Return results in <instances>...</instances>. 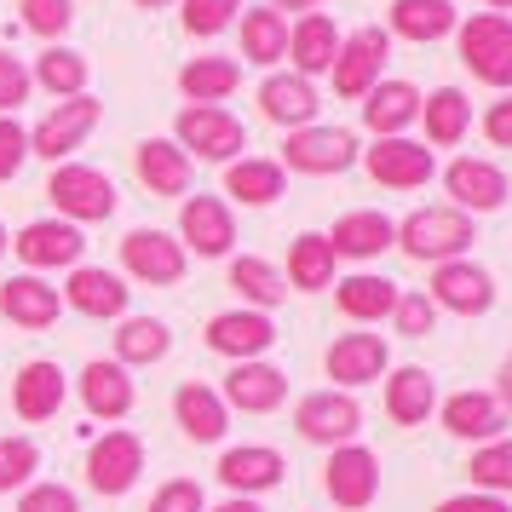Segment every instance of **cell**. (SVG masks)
Wrapping results in <instances>:
<instances>
[{"mask_svg":"<svg viewBox=\"0 0 512 512\" xmlns=\"http://www.w3.org/2000/svg\"><path fill=\"white\" fill-rule=\"evenodd\" d=\"M47 196L52 208L64 213L70 225H93V219H110L116 213V185H110V173H98L87 162H58L47 179Z\"/></svg>","mask_w":512,"mask_h":512,"instance_id":"cell-3","label":"cell"},{"mask_svg":"<svg viewBox=\"0 0 512 512\" xmlns=\"http://www.w3.org/2000/svg\"><path fill=\"white\" fill-rule=\"evenodd\" d=\"M87 75H93V70H87V58H81V52L52 41V47L35 58L29 81H35V87H47L52 98H81V93H87Z\"/></svg>","mask_w":512,"mask_h":512,"instance_id":"cell-38","label":"cell"},{"mask_svg":"<svg viewBox=\"0 0 512 512\" xmlns=\"http://www.w3.org/2000/svg\"><path fill=\"white\" fill-rule=\"evenodd\" d=\"M64 392H70L64 369L47 363V357H35V363H24L18 380H12V409H18V420H52L64 409Z\"/></svg>","mask_w":512,"mask_h":512,"instance_id":"cell-24","label":"cell"},{"mask_svg":"<svg viewBox=\"0 0 512 512\" xmlns=\"http://www.w3.org/2000/svg\"><path fill=\"white\" fill-rule=\"evenodd\" d=\"M484 139L501 144V150H512V93L495 98V104L484 110Z\"/></svg>","mask_w":512,"mask_h":512,"instance_id":"cell-52","label":"cell"},{"mask_svg":"<svg viewBox=\"0 0 512 512\" xmlns=\"http://www.w3.org/2000/svg\"><path fill=\"white\" fill-rule=\"evenodd\" d=\"M443 426H449L455 438H495V432L507 426V409H501L495 392H455L443 403Z\"/></svg>","mask_w":512,"mask_h":512,"instance_id":"cell-33","label":"cell"},{"mask_svg":"<svg viewBox=\"0 0 512 512\" xmlns=\"http://www.w3.org/2000/svg\"><path fill=\"white\" fill-rule=\"evenodd\" d=\"M489 6H495V12H512V0H489Z\"/></svg>","mask_w":512,"mask_h":512,"instance_id":"cell-58","label":"cell"},{"mask_svg":"<svg viewBox=\"0 0 512 512\" xmlns=\"http://www.w3.org/2000/svg\"><path fill=\"white\" fill-rule=\"evenodd\" d=\"M231 288L248 300V311H271V305L288 300V282H282V271L271 265V259H259V254L231 259Z\"/></svg>","mask_w":512,"mask_h":512,"instance_id":"cell-39","label":"cell"},{"mask_svg":"<svg viewBox=\"0 0 512 512\" xmlns=\"http://www.w3.org/2000/svg\"><path fill=\"white\" fill-rule=\"evenodd\" d=\"M300 294H317V288H328L334 282V248H328L323 231H305L294 236V248H288V277Z\"/></svg>","mask_w":512,"mask_h":512,"instance_id":"cell-40","label":"cell"},{"mask_svg":"<svg viewBox=\"0 0 512 512\" xmlns=\"http://www.w3.org/2000/svg\"><path fill=\"white\" fill-rule=\"evenodd\" d=\"M357 162V133L346 127H300L282 144V173H346Z\"/></svg>","mask_w":512,"mask_h":512,"instance_id":"cell-9","label":"cell"},{"mask_svg":"<svg viewBox=\"0 0 512 512\" xmlns=\"http://www.w3.org/2000/svg\"><path fill=\"white\" fill-rule=\"evenodd\" d=\"M213 512H259V507L248 501V495H236V501H225V507H213Z\"/></svg>","mask_w":512,"mask_h":512,"instance_id":"cell-56","label":"cell"},{"mask_svg":"<svg viewBox=\"0 0 512 512\" xmlns=\"http://www.w3.org/2000/svg\"><path fill=\"white\" fill-rule=\"evenodd\" d=\"M98 116H104V104L98 98H58V110H47V116L29 127V156H47L52 167L64 162L70 150H81V139L98 127Z\"/></svg>","mask_w":512,"mask_h":512,"instance_id":"cell-5","label":"cell"},{"mask_svg":"<svg viewBox=\"0 0 512 512\" xmlns=\"http://www.w3.org/2000/svg\"><path fill=\"white\" fill-rule=\"evenodd\" d=\"M461 64L478 81L489 87H512V18L501 12H478V18H466L461 29Z\"/></svg>","mask_w":512,"mask_h":512,"instance_id":"cell-4","label":"cell"},{"mask_svg":"<svg viewBox=\"0 0 512 512\" xmlns=\"http://www.w3.org/2000/svg\"><path fill=\"white\" fill-rule=\"evenodd\" d=\"M282 397H288V374L277 363H265V357L236 363L225 374V403L242 409V415H271V409H282Z\"/></svg>","mask_w":512,"mask_h":512,"instance_id":"cell-17","label":"cell"},{"mask_svg":"<svg viewBox=\"0 0 512 512\" xmlns=\"http://www.w3.org/2000/svg\"><path fill=\"white\" fill-rule=\"evenodd\" d=\"M271 6H288V12H317L323 0H271Z\"/></svg>","mask_w":512,"mask_h":512,"instance_id":"cell-55","label":"cell"},{"mask_svg":"<svg viewBox=\"0 0 512 512\" xmlns=\"http://www.w3.org/2000/svg\"><path fill=\"white\" fill-rule=\"evenodd\" d=\"M242 18V0H185V29L190 35H219Z\"/></svg>","mask_w":512,"mask_h":512,"instance_id":"cell-46","label":"cell"},{"mask_svg":"<svg viewBox=\"0 0 512 512\" xmlns=\"http://www.w3.org/2000/svg\"><path fill=\"white\" fill-rule=\"evenodd\" d=\"M472 484L478 489H489V495H501V489H512V438H501V443H484L478 455H472Z\"/></svg>","mask_w":512,"mask_h":512,"instance_id":"cell-43","label":"cell"},{"mask_svg":"<svg viewBox=\"0 0 512 512\" xmlns=\"http://www.w3.org/2000/svg\"><path fill=\"white\" fill-rule=\"evenodd\" d=\"M29 162V127L18 116H0V185L18 179Z\"/></svg>","mask_w":512,"mask_h":512,"instance_id":"cell-48","label":"cell"},{"mask_svg":"<svg viewBox=\"0 0 512 512\" xmlns=\"http://www.w3.org/2000/svg\"><path fill=\"white\" fill-rule=\"evenodd\" d=\"M121 265H127V277L150 282V288H173V282L185 277L190 254L179 248V236L150 231V225H144V231L121 236Z\"/></svg>","mask_w":512,"mask_h":512,"instance_id":"cell-7","label":"cell"},{"mask_svg":"<svg viewBox=\"0 0 512 512\" xmlns=\"http://www.w3.org/2000/svg\"><path fill=\"white\" fill-rule=\"evenodd\" d=\"M386 363H392V351H386L380 334H340V340L328 346V357H323L328 380H340V392H346V386H369V380H380Z\"/></svg>","mask_w":512,"mask_h":512,"instance_id":"cell-18","label":"cell"},{"mask_svg":"<svg viewBox=\"0 0 512 512\" xmlns=\"http://www.w3.org/2000/svg\"><path fill=\"white\" fill-rule=\"evenodd\" d=\"M392 242H397V225L386 213H346V219L328 231L334 259H374V254H386Z\"/></svg>","mask_w":512,"mask_h":512,"instance_id":"cell-29","label":"cell"},{"mask_svg":"<svg viewBox=\"0 0 512 512\" xmlns=\"http://www.w3.org/2000/svg\"><path fill=\"white\" fill-rule=\"evenodd\" d=\"M139 472H144V443L133 432H104L87 455V484L98 495H127L139 484Z\"/></svg>","mask_w":512,"mask_h":512,"instance_id":"cell-15","label":"cell"},{"mask_svg":"<svg viewBox=\"0 0 512 512\" xmlns=\"http://www.w3.org/2000/svg\"><path fill=\"white\" fill-rule=\"evenodd\" d=\"M282 162H259V156H242V162L225 167V190H231L236 202H248V208H265V202H277L282 196Z\"/></svg>","mask_w":512,"mask_h":512,"instance_id":"cell-41","label":"cell"},{"mask_svg":"<svg viewBox=\"0 0 512 512\" xmlns=\"http://www.w3.org/2000/svg\"><path fill=\"white\" fill-rule=\"evenodd\" d=\"M259 110L277 121V127H288V133H300V127H311L317 121V110H323V98H317V87L305 81V75H265L259 81Z\"/></svg>","mask_w":512,"mask_h":512,"instance_id":"cell-20","label":"cell"},{"mask_svg":"<svg viewBox=\"0 0 512 512\" xmlns=\"http://www.w3.org/2000/svg\"><path fill=\"white\" fill-rule=\"evenodd\" d=\"M386 52H392V35L386 29H357V35H340V52H334V93L340 98H363L386 70Z\"/></svg>","mask_w":512,"mask_h":512,"instance_id":"cell-8","label":"cell"},{"mask_svg":"<svg viewBox=\"0 0 512 512\" xmlns=\"http://www.w3.org/2000/svg\"><path fill=\"white\" fill-rule=\"evenodd\" d=\"M35 466H41V449L29 438H0V495L24 489L35 478Z\"/></svg>","mask_w":512,"mask_h":512,"instance_id":"cell-44","label":"cell"},{"mask_svg":"<svg viewBox=\"0 0 512 512\" xmlns=\"http://www.w3.org/2000/svg\"><path fill=\"white\" fill-rule=\"evenodd\" d=\"M334 300H340V311L351 323H380V317H392V305H397V282L374 277V271H357V277L334 282Z\"/></svg>","mask_w":512,"mask_h":512,"instance_id":"cell-32","label":"cell"},{"mask_svg":"<svg viewBox=\"0 0 512 512\" xmlns=\"http://www.w3.org/2000/svg\"><path fill=\"white\" fill-rule=\"evenodd\" d=\"M18 12H24V29H35L41 41H58L75 24V0H18Z\"/></svg>","mask_w":512,"mask_h":512,"instance_id":"cell-45","label":"cell"},{"mask_svg":"<svg viewBox=\"0 0 512 512\" xmlns=\"http://www.w3.org/2000/svg\"><path fill=\"white\" fill-rule=\"evenodd\" d=\"M81 403H87V415H98V420L133 415V380H127V369L93 357V363L81 369Z\"/></svg>","mask_w":512,"mask_h":512,"instance_id":"cell-26","label":"cell"},{"mask_svg":"<svg viewBox=\"0 0 512 512\" xmlns=\"http://www.w3.org/2000/svg\"><path fill=\"white\" fill-rule=\"evenodd\" d=\"M438 409V386H432V374L426 369H397L386 380V415L397 426H420V420Z\"/></svg>","mask_w":512,"mask_h":512,"instance_id":"cell-37","label":"cell"},{"mask_svg":"<svg viewBox=\"0 0 512 512\" xmlns=\"http://www.w3.org/2000/svg\"><path fill=\"white\" fill-rule=\"evenodd\" d=\"M363 162H369V179L386 190H420V185H432V173H438V156L420 139H380Z\"/></svg>","mask_w":512,"mask_h":512,"instance_id":"cell-14","label":"cell"},{"mask_svg":"<svg viewBox=\"0 0 512 512\" xmlns=\"http://www.w3.org/2000/svg\"><path fill=\"white\" fill-rule=\"evenodd\" d=\"M18 512H81V501H75L64 484H29Z\"/></svg>","mask_w":512,"mask_h":512,"instance_id":"cell-51","label":"cell"},{"mask_svg":"<svg viewBox=\"0 0 512 512\" xmlns=\"http://www.w3.org/2000/svg\"><path fill=\"white\" fill-rule=\"evenodd\" d=\"M173 144L185 150V156H202V162H236L242 150H248V133H242V121L231 110H219V104H185L179 121H173Z\"/></svg>","mask_w":512,"mask_h":512,"instance_id":"cell-2","label":"cell"},{"mask_svg":"<svg viewBox=\"0 0 512 512\" xmlns=\"http://www.w3.org/2000/svg\"><path fill=\"white\" fill-rule=\"evenodd\" d=\"M150 512H208V495H202V484H196V478H173V484L156 489Z\"/></svg>","mask_w":512,"mask_h":512,"instance_id":"cell-50","label":"cell"},{"mask_svg":"<svg viewBox=\"0 0 512 512\" xmlns=\"http://www.w3.org/2000/svg\"><path fill=\"white\" fill-rule=\"evenodd\" d=\"M127 282L116 271H104V265H75L70 282H64V305H75L81 317H127Z\"/></svg>","mask_w":512,"mask_h":512,"instance_id":"cell-19","label":"cell"},{"mask_svg":"<svg viewBox=\"0 0 512 512\" xmlns=\"http://www.w3.org/2000/svg\"><path fill=\"white\" fill-rule=\"evenodd\" d=\"M133 167H139V179L150 185V196H185L190 190V156L173 139H144L133 150Z\"/></svg>","mask_w":512,"mask_h":512,"instance_id":"cell-27","label":"cell"},{"mask_svg":"<svg viewBox=\"0 0 512 512\" xmlns=\"http://www.w3.org/2000/svg\"><path fill=\"white\" fill-rule=\"evenodd\" d=\"M443 185H449V196H455L461 213H495L507 202V173L495 162H478V156H461V162L443 173Z\"/></svg>","mask_w":512,"mask_h":512,"instance_id":"cell-22","label":"cell"},{"mask_svg":"<svg viewBox=\"0 0 512 512\" xmlns=\"http://www.w3.org/2000/svg\"><path fill=\"white\" fill-rule=\"evenodd\" d=\"M501 386H495V397H501V409H512V351H507V363H501V374H495Z\"/></svg>","mask_w":512,"mask_h":512,"instance_id":"cell-54","label":"cell"},{"mask_svg":"<svg viewBox=\"0 0 512 512\" xmlns=\"http://www.w3.org/2000/svg\"><path fill=\"white\" fill-rule=\"evenodd\" d=\"M282 455L277 449H265V443H242V449H225V461H219V478H225V489H236V495H259V489L282 484Z\"/></svg>","mask_w":512,"mask_h":512,"instance_id":"cell-28","label":"cell"},{"mask_svg":"<svg viewBox=\"0 0 512 512\" xmlns=\"http://www.w3.org/2000/svg\"><path fill=\"white\" fill-rule=\"evenodd\" d=\"M6 248H12V242H6V225H0V254H6Z\"/></svg>","mask_w":512,"mask_h":512,"instance_id":"cell-59","label":"cell"},{"mask_svg":"<svg viewBox=\"0 0 512 512\" xmlns=\"http://www.w3.org/2000/svg\"><path fill=\"white\" fill-rule=\"evenodd\" d=\"M323 484H328V495H334V507L363 512L374 495H380V455L363 449V443H340V449L328 455Z\"/></svg>","mask_w":512,"mask_h":512,"instance_id":"cell-12","label":"cell"},{"mask_svg":"<svg viewBox=\"0 0 512 512\" xmlns=\"http://www.w3.org/2000/svg\"><path fill=\"white\" fill-rule=\"evenodd\" d=\"M29 70H24V58H12V52H0V116H18V104L29 98Z\"/></svg>","mask_w":512,"mask_h":512,"instance_id":"cell-49","label":"cell"},{"mask_svg":"<svg viewBox=\"0 0 512 512\" xmlns=\"http://www.w3.org/2000/svg\"><path fill=\"white\" fill-rule=\"evenodd\" d=\"M236 242V213L219 196H190L179 208V248L202 259H225Z\"/></svg>","mask_w":512,"mask_h":512,"instance_id":"cell-11","label":"cell"},{"mask_svg":"<svg viewBox=\"0 0 512 512\" xmlns=\"http://www.w3.org/2000/svg\"><path fill=\"white\" fill-rule=\"evenodd\" d=\"M242 58L248 64L288 58V18H282L277 6H242Z\"/></svg>","mask_w":512,"mask_h":512,"instance_id":"cell-36","label":"cell"},{"mask_svg":"<svg viewBox=\"0 0 512 512\" xmlns=\"http://www.w3.org/2000/svg\"><path fill=\"white\" fill-rule=\"evenodd\" d=\"M144 12H162V6H173V0H139Z\"/></svg>","mask_w":512,"mask_h":512,"instance_id":"cell-57","label":"cell"},{"mask_svg":"<svg viewBox=\"0 0 512 512\" xmlns=\"http://www.w3.org/2000/svg\"><path fill=\"white\" fill-rule=\"evenodd\" d=\"M236 87H242V64L236 58H190L179 70V93L190 104H225Z\"/></svg>","mask_w":512,"mask_h":512,"instance_id":"cell-35","label":"cell"},{"mask_svg":"<svg viewBox=\"0 0 512 512\" xmlns=\"http://www.w3.org/2000/svg\"><path fill=\"white\" fill-rule=\"evenodd\" d=\"M420 121V93L409 81H374L363 93V127L374 139H403V127Z\"/></svg>","mask_w":512,"mask_h":512,"instance_id":"cell-23","label":"cell"},{"mask_svg":"<svg viewBox=\"0 0 512 512\" xmlns=\"http://www.w3.org/2000/svg\"><path fill=\"white\" fill-rule=\"evenodd\" d=\"M58 311H64V294L52 288L47 277H12V282H0V317H12L18 328H52L58 323Z\"/></svg>","mask_w":512,"mask_h":512,"instance_id":"cell-21","label":"cell"},{"mask_svg":"<svg viewBox=\"0 0 512 512\" xmlns=\"http://www.w3.org/2000/svg\"><path fill=\"white\" fill-rule=\"evenodd\" d=\"M334 52H340V29L328 12H305L300 24L288 29V58H294V75H323L334 70Z\"/></svg>","mask_w":512,"mask_h":512,"instance_id":"cell-25","label":"cell"},{"mask_svg":"<svg viewBox=\"0 0 512 512\" xmlns=\"http://www.w3.org/2000/svg\"><path fill=\"white\" fill-rule=\"evenodd\" d=\"M392 323H397V334H409V340H426V334H432V323H438V305L426 300V294H397Z\"/></svg>","mask_w":512,"mask_h":512,"instance_id":"cell-47","label":"cell"},{"mask_svg":"<svg viewBox=\"0 0 512 512\" xmlns=\"http://www.w3.org/2000/svg\"><path fill=\"white\" fill-rule=\"evenodd\" d=\"M12 254L24 259L29 271H75L81 254H87V236H81V225H70V219H35V225L18 231Z\"/></svg>","mask_w":512,"mask_h":512,"instance_id":"cell-6","label":"cell"},{"mask_svg":"<svg viewBox=\"0 0 512 512\" xmlns=\"http://www.w3.org/2000/svg\"><path fill=\"white\" fill-rule=\"evenodd\" d=\"M461 29V12H455V0H392V35L403 41H443V35H455Z\"/></svg>","mask_w":512,"mask_h":512,"instance_id":"cell-30","label":"cell"},{"mask_svg":"<svg viewBox=\"0 0 512 512\" xmlns=\"http://www.w3.org/2000/svg\"><path fill=\"white\" fill-rule=\"evenodd\" d=\"M167 346H173V334H167L162 317H127V323L116 328V363L127 369V363H162Z\"/></svg>","mask_w":512,"mask_h":512,"instance_id":"cell-42","label":"cell"},{"mask_svg":"<svg viewBox=\"0 0 512 512\" xmlns=\"http://www.w3.org/2000/svg\"><path fill=\"white\" fill-rule=\"evenodd\" d=\"M472 242H478V231H472V219L461 208H415L397 225L392 248H403L420 265H443V259H466Z\"/></svg>","mask_w":512,"mask_h":512,"instance_id":"cell-1","label":"cell"},{"mask_svg":"<svg viewBox=\"0 0 512 512\" xmlns=\"http://www.w3.org/2000/svg\"><path fill=\"white\" fill-rule=\"evenodd\" d=\"M420 121H426V144L449 150V144L466 139V127H472V104H466L461 87H438V93L420 98Z\"/></svg>","mask_w":512,"mask_h":512,"instance_id":"cell-34","label":"cell"},{"mask_svg":"<svg viewBox=\"0 0 512 512\" xmlns=\"http://www.w3.org/2000/svg\"><path fill=\"white\" fill-rule=\"evenodd\" d=\"M426 300L438 311H455V317H484L495 305V277L484 265H472V259H443L432 271V294Z\"/></svg>","mask_w":512,"mask_h":512,"instance_id":"cell-10","label":"cell"},{"mask_svg":"<svg viewBox=\"0 0 512 512\" xmlns=\"http://www.w3.org/2000/svg\"><path fill=\"white\" fill-rule=\"evenodd\" d=\"M438 512H512L501 495H449Z\"/></svg>","mask_w":512,"mask_h":512,"instance_id":"cell-53","label":"cell"},{"mask_svg":"<svg viewBox=\"0 0 512 512\" xmlns=\"http://www.w3.org/2000/svg\"><path fill=\"white\" fill-rule=\"evenodd\" d=\"M173 415H179V426H185L190 443H219L225 438V397L213 392V386H202V380H185V386H179Z\"/></svg>","mask_w":512,"mask_h":512,"instance_id":"cell-31","label":"cell"},{"mask_svg":"<svg viewBox=\"0 0 512 512\" xmlns=\"http://www.w3.org/2000/svg\"><path fill=\"white\" fill-rule=\"evenodd\" d=\"M208 346L231 363H254L265 351L277 346V323L265 311H219L208 323Z\"/></svg>","mask_w":512,"mask_h":512,"instance_id":"cell-16","label":"cell"},{"mask_svg":"<svg viewBox=\"0 0 512 512\" xmlns=\"http://www.w3.org/2000/svg\"><path fill=\"white\" fill-rule=\"evenodd\" d=\"M294 426H300V438L340 449V443L357 438V426H363V409H357V397H351V392H311V397H300V409H294Z\"/></svg>","mask_w":512,"mask_h":512,"instance_id":"cell-13","label":"cell"}]
</instances>
